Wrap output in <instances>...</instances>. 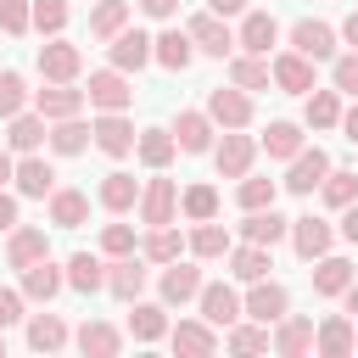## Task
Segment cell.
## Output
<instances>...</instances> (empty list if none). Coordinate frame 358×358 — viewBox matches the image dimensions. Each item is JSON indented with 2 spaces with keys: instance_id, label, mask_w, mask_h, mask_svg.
<instances>
[{
  "instance_id": "obj_60",
  "label": "cell",
  "mask_w": 358,
  "mask_h": 358,
  "mask_svg": "<svg viewBox=\"0 0 358 358\" xmlns=\"http://www.w3.org/2000/svg\"><path fill=\"white\" fill-rule=\"evenodd\" d=\"M341 39L358 50V11H347V22H341Z\"/></svg>"
},
{
  "instance_id": "obj_10",
  "label": "cell",
  "mask_w": 358,
  "mask_h": 358,
  "mask_svg": "<svg viewBox=\"0 0 358 358\" xmlns=\"http://www.w3.org/2000/svg\"><path fill=\"white\" fill-rule=\"evenodd\" d=\"M11 179H17V196H28V201H45L56 190V168L39 151H22V162L11 168Z\"/></svg>"
},
{
  "instance_id": "obj_61",
  "label": "cell",
  "mask_w": 358,
  "mask_h": 358,
  "mask_svg": "<svg viewBox=\"0 0 358 358\" xmlns=\"http://www.w3.org/2000/svg\"><path fill=\"white\" fill-rule=\"evenodd\" d=\"M341 296H347V313H358V274L347 280V291H341Z\"/></svg>"
},
{
  "instance_id": "obj_1",
  "label": "cell",
  "mask_w": 358,
  "mask_h": 358,
  "mask_svg": "<svg viewBox=\"0 0 358 358\" xmlns=\"http://www.w3.org/2000/svg\"><path fill=\"white\" fill-rule=\"evenodd\" d=\"M84 101H90L95 112H129V101H134V84H129V73H117V67H101V73H90V90H84Z\"/></svg>"
},
{
  "instance_id": "obj_20",
  "label": "cell",
  "mask_w": 358,
  "mask_h": 358,
  "mask_svg": "<svg viewBox=\"0 0 358 358\" xmlns=\"http://www.w3.org/2000/svg\"><path fill=\"white\" fill-rule=\"evenodd\" d=\"M268 78H274L285 95H308V90H313V62L296 56V50H285V56L268 62Z\"/></svg>"
},
{
  "instance_id": "obj_42",
  "label": "cell",
  "mask_w": 358,
  "mask_h": 358,
  "mask_svg": "<svg viewBox=\"0 0 358 358\" xmlns=\"http://www.w3.org/2000/svg\"><path fill=\"white\" fill-rule=\"evenodd\" d=\"M341 123V90H308V129H336Z\"/></svg>"
},
{
  "instance_id": "obj_4",
  "label": "cell",
  "mask_w": 358,
  "mask_h": 358,
  "mask_svg": "<svg viewBox=\"0 0 358 358\" xmlns=\"http://www.w3.org/2000/svg\"><path fill=\"white\" fill-rule=\"evenodd\" d=\"M252 157H257V140H252V134H241V129H224V140L213 145V162H218V173H224V179L252 173Z\"/></svg>"
},
{
  "instance_id": "obj_57",
  "label": "cell",
  "mask_w": 358,
  "mask_h": 358,
  "mask_svg": "<svg viewBox=\"0 0 358 358\" xmlns=\"http://www.w3.org/2000/svg\"><path fill=\"white\" fill-rule=\"evenodd\" d=\"M341 241H352V246H358V201H347V207H341Z\"/></svg>"
},
{
  "instance_id": "obj_28",
  "label": "cell",
  "mask_w": 358,
  "mask_h": 358,
  "mask_svg": "<svg viewBox=\"0 0 358 358\" xmlns=\"http://www.w3.org/2000/svg\"><path fill=\"white\" fill-rule=\"evenodd\" d=\"M268 347H274L280 358H302V352L313 347V319H296V313H285V319H280V330L268 336Z\"/></svg>"
},
{
  "instance_id": "obj_26",
  "label": "cell",
  "mask_w": 358,
  "mask_h": 358,
  "mask_svg": "<svg viewBox=\"0 0 358 358\" xmlns=\"http://www.w3.org/2000/svg\"><path fill=\"white\" fill-rule=\"evenodd\" d=\"M285 235H291V218H280L274 207H252L246 224H241V241H257V246H274Z\"/></svg>"
},
{
  "instance_id": "obj_14",
  "label": "cell",
  "mask_w": 358,
  "mask_h": 358,
  "mask_svg": "<svg viewBox=\"0 0 358 358\" xmlns=\"http://www.w3.org/2000/svg\"><path fill=\"white\" fill-rule=\"evenodd\" d=\"M106 50H112V67H117V73H140V67L151 62V34L123 28V34H112V39H106Z\"/></svg>"
},
{
  "instance_id": "obj_54",
  "label": "cell",
  "mask_w": 358,
  "mask_h": 358,
  "mask_svg": "<svg viewBox=\"0 0 358 358\" xmlns=\"http://www.w3.org/2000/svg\"><path fill=\"white\" fill-rule=\"evenodd\" d=\"M17 319H28V313H22V291L0 285V330H6V324H17Z\"/></svg>"
},
{
  "instance_id": "obj_16",
  "label": "cell",
  "mask_w": 358,
  "mask_h": 358,
  "mask_svg": "<svg viewBox=\"0 0 358 358\" xmlns=\"http://www.w3.org/2000/svg\"><path fill=\"white\" fill-rule=\"evenodd\" d=\"M34 112H39L45 123L78 117V112H84V90H73V84H45V90H34Z\"/></svg>"
},
{
  "instance_id": "obj_8",
  "label": "cell",
  "mask_w": 358,
  "mask_h": 358,
  "mask_svg": "<svg viewBox=\"0 0 358 358\" xmlns=\"http://www.w3.org/2000/svg\"><path fill=\"white\" fill-rule=\"evenodd\" d=\"M291 50L308 56V62H330V56H336V28L319 22V17H302V22L291 28Z\"/></svg>"
},
{
  "instance_id": "obj_63",
  "label": "cell",
  "mask_w": 358,
  "mask_h": 358,
  "mask_svg": "<svg viewBox=\"0 0 358 358\" xmlns=\"http://www.w3.org/2000/svg\"><path fill=\"white\" fill-rule=\"evenodd\" d=\"M0 352H6V341H0Z\"/></svg>"
},
{
  "instance_id": "obj_23",
  "label": "cell",
  "mask_w": 358,
  "mask_h": 358,
  "mask_svg": "<svg viewBox=\"0 0 358 358\" xmlns=\"http://www.w3.org/2000/svg\"><path fill=\"white\" fill-rule=\"evenodd\" d=\"M168 341H173V352H179V358H207V352H218V336H213V324H207V319H179Z\"/></svg>"
},
{
  "instance_id": "obj_13",
  "label": "cell",
  "mask_w": 358,
  "mask_h": 358,
  "mask_svg": "<svg viewBox=\"0 0 358 358\" xmlns=\"http://www.w3.org/2000/svg\"><path fill=\"white\" fill-rule=\"evenodd\" d=\"M352 347H358V324H352L347 313H330V319L313 330V352H319V358H347Z\"/></svg>"
},
{
  "instance_id": "obj_34",
  "label": "cell",
  "mask_w": 358,
  "mask_h": 358,
  "mask_svg": "<svg viewBox=\"0 0 358 358\" xmlns=\"http://www.w3.org/2000/svg\"><path fill=\"white\" fill-rule=\"evenodd\" d=\"M73 336H67V324H62V313H34L28 319V347L34 352H62Z\"/></svg>"
},
{
  "instance_id": "obj_37",
  "label": "cell",
  "mask_w": 358,
  "mask_h": 358,
  "mask_svg": "<svg viewBox=\"0 0 358 358\" xmlns=\"http://www.w3.org/2000/svg\"><path fill=\"white\" fill-rule=\"evenodd\" d=\"M129 336H134V341H162V336H168V313H162V302H140V296H134Z\"/></svg>"
},
{
  "instance_id": "obj_2",
  "label": "cell",
  "mask_w": 358,
  "mask_h": 358,
  "mask_svg": "<svg viewBox=\"0 0 358 358\" xmlns=\"http://www.w3.org/2000/svg\"><path fill=\"white\" fill-rule=\"evenodd\" d=\"M285 308H291V291H285V285H274L268 274H263V280H252V291H246V302H241V313H246V319H257V324H280V319H285Z\"/></svg>"
},
{
  "instance_id": "obj_32",
  "label": "cell",
  "mask_w": 358,
  "mask_h": 358,
  "mask_svg": "<svg viewBox=\"0 0 358 358\" xmlns=\"http://www.w3.org/2000/svg\"><path fill=\"white\" fill-rule=\"evenodd\" d=\"M129 17H134V0H95V11H90V39H112V34H123Z\"/></svg>"
},
{
  "instance_id": "obj_56",
  "label": "cell",
  "mask_w": 358,
  "mask_h": 358,
  "mask_svg": "<svg viewBox=\"0 0 358 358\" xmlns=\"http://www.w3.org/2000/svg\"><path fill=\"white\" fill-rule=\"evenodd\" d=\"M11 229H17V196L0 190V235H11Z\"/></svg>"
},
{
  "instance_id": "obj_35",
  "label": "cell",
  "mask_w": 358,
  "mask_h": 358,
  "mask_svg": "<svg viewBox=\"0 0 358 358\" xmlns=\"http://www.w3.org/2000/svg\"><path fill=\"white\" fill-rule=\"evenodd\" d=\"M90 218V196L84 190H50V224L56 229H78Z\"/></svg>"
},
{
  "instance_id": "obj_46",
  "label": "cell",
  "mask_w": 358,
  "mask_h": 358,
  "mask_svg": "<svg viewBox=\"0 0 358 358\" xmlns=\"http://www.w3.org/2000/svg\"><path fill=\"white\" fill-rule=\"evenodd\" d=\"M274 196H280V185L274 179H257V173H241V185H235V201L252 213V207H274Z\"/></svg>"
},
{
  "instance_id": "obj_12",
  "label": "cell",
  "mask_w": 358,
  "mask_h": 358,
  "mask_svg": "<svg viewBox=\"0 0 358 358\" xmlns=\"http://www.w3.org/2000/svg\"><path fill=\"white\" fill-rule=\"evenodd\" d=\"M140 224H173V213H179V190H173V179H151L145 190H140Z\"/></svg>"
},
{
  "instance_id": "obj_22",
  "label": "cell",
  "mask_w": 358,
  "mask_h": 358,
  "mask_svg": "<svg viewBox=\"0 0 358 358\" xmlns=\"http://www.w3.org/2000/svg\"><path fill=\"white\" fill-rule=\"evenodd\" d=\"M106 291L117 296V302H134L140 291H145V263L129 252V257H112L106 263Z\"/></svg>"
},
{
  "instance_id": "obj_40",
  "label": "cell",
  "mask_w": 358,
  "mask_h": 358,
  "mask_svg": "<svg viewBox=\"0 0 358 358\" xmlns=\"http://www.w3.org/2000/svg\"><path fill=\"white\" fill-rule=\"evenodd\" d=\"M45 140H50L56 157H78L84 145H95V140H90V123H78V117H56V129H50Z\"/></svg>"
},
{
  "instance_id": "obj_52",
  "label": "cell",
  "mask_w": 358,
  "mask_h": 358,
  "mask_svg": "<svg viewBox=\"0 0 358 358\" xmlns=\"http://www.w3.org/2000/svg\"><path fill=\"white\" fill-rule=\"evenodd\" d=\"M330 84H336L341 95H358V50H347V56H330Z\"/></svg>"
},
{
  "instance_id": "obj_9",
  "label": "cell",
  "mask_w": 358,
  "mask_h": 358,
  "mask_svg": "<svg viewBox=\"0 0 358 358\" xmlns=\"http://www.w3.org/2000/svg\"><path fill=\"white\" fill-rule=\"evenodd\" d=\"M78 67H84V50H78V45H67V39L39 45V73H45V84H73Z\"/></svg>"
},
{
  "instance_id": "obj_27",
  "label": "cell",
  "mask_w": 358,
  "mask_h": 358,
  "mask_svg": "<svg viewBox=\"0 0 358 358\" xmlns=\"http://www.w3.org/2000/svg\"><path fill=\"white\" fill-rule=\"evenodd\" d=\"M224 257H229V274H235V280H246V285H252V280H263V274L274 268L268 246H257V241H241V246H229Z\"/></svg>"
},
{
  "instance_id": "obj_50",
  "label": "cell",
  "mask_w": 358,
  "mask_h": 358,
  "mask_svg": "<svg viewBox=\"0 0 358 358\" xmlns=\"http://www.w3.org/2000/svg\"><path fill=\"white\" fill-rule=\"evenodd\" d=\"M34 28L56 39V34L67 28V0H34Z\"/></svg>"
},
{
  "instance_id": "obj_29",
  "label": "cell",
  "mask_w": 358,
  "mask_h": 358,
  "mask_svg": "<svg viewBox=\"0 0 358 358\" xmlns=\"http://www.w3.org/2000/svg\"><path fill=\"white\" fill-rule=\"evenodd\" d=\"M173 140H179V151H213V117L207 112H179L173 117Z\"/></svg>"
},
{
  "instance_id": "obj_36",
  "label": "cell",
  "mask_w": 358,
  "mask_h": 358,
  "mask_svg": "<svg viewBox=\"0 0 358 358\" xmlns=\"http://www.w3.org/2000/svg\"><path fill=\"white\" fill-rule=\"evenodd\" d=\"M347 280H352V263H347V257H330V252L313 257V291H319V296H341Z\"/></svg>"
},
{
  "instance_id": "obj_59",
  "label": "cell",
  "mask_w": 358,
  "mask_h": 358,
  "mask_svg": "<svg viewBox=\"0 0 358 358\" xmlns=\"http://www.w3.org/2000/svg\"><path fill=\"white\" fill-rule=\"evenodd\" d=\"M207 11H218V17H241L246 0H207Z\"/></svg>"
},
{
  "instance_id": "obj_19",
  "label": "cell",
  "mask_w": 358,
  "mask_h": 358,
  "mask_svg": "<svg viewBox=\"0 0 358 358\" xmlns=\"http://www.w3.org/2000/svg\"><path fill=\"white\" fill-rule=\"evenodd\" d=\"M235 45H241V50H252V56H268V50L280 45V22H274L268 11H246V17H241Z\"/></svg>"
},
{
  "instance_id": "obj_44",
  "label": "cell",
  "mask_w": 358,
  "mask_h": 358,
  "mask_svg": "<svg viewBox=\"0 0 358 358\" xmlns=\"http://www.w3.org/2000/svg\"><path fill=\"white\" fill-rule=\"evenodd\" d=\"M319 196H324V207H347V201H358V173L352 168H330L324 179H319Z\"/></svg>"
},
{
  "instance_id": "obj_47",
  "label": "cell",
  "mask_w": 358,
  "mask_h": 358,
  "mask_svg": "<svg viewBox=\"0 0 358 358\" xmlns=\"http://www.w3.org/2000/svg\"><path fill=\"white\" fill-rule=\"evenodd\" d=\"M179 213H185L190 224H201V218H218V190H213V185H190V190L179 196Z\"/></svg>"
},
{
  "instance_id": "obj_41",
  "label": "cell",
  "mask_w": 358,
  "mask_h": 358,
  "mask_svg": "<svg viewBox=\"0 0 358 358\" xmlns=\"http://www.w3.org/2000/svg\"><path fill=\"white\" fill-rule=\"evenodd\" d=\"M185 246H190V257L213 263V257H224V252H229V229H218L213 218H201V224L190 229V241H185Z\"/></svg>"
},
{
  "instance_id": "obj_15",
  "label": "cell",
  "mask_w": 358,
  "mask_h": 358,
  "mask_svg": "<svg viewBox=\"0 0 358 358\" xmlns=\"http://www.w3.org/2000/svg\"><path fill=\"white\" fill-rule=\"evenodd\" d=\"M151 62H157V67H168V73H185V67L196 62L190 34H185V28H162V34L151 39Z\"/></svg>"
},
{
  "instance_id": "obj_3",
  "label": "cell",
  "mask_w": 358,
  "mask_h": 358,
  "mask_svg": "<svg viewBox=\"0 0 358 358\" xmlns=\"http://www.w3.org/2000/svg\"><path fill=\"white\" fill-rule=\"evenodd\" d=\"M207 117H213V129H246V123H252V95L235 90V84H229V90L218 84V90L207 95Z\"/></svg>"
},
{
  "instance_id": "obj_21",
  "label": "cell",
  "mask_w": 358,
  "mask_h": 358,
  "mask_svg": "<svg viewBox=\"0 0 358 358\" xmlns=\"http://www.w3.org/2000/svg\"><path fill=\"white\" fill-rule=\"evenodd\" d=\"M62 274H67V291H78V296H95V291H106V263H101L95 252H73Z\"/></svg>"
},
{
  "instance_id": "obj_58",
  "label": "cell",
  "mask_w": 358,
  "mask_h": 358,
  "mask_svg": "<svg viewBox=\"0 0 358 358\" xmlns=\"http://www.w3.org/2000/svg\"><path fill=\"white\" fill-rule=\"evenodd\" d=\"M336 129H341V134H347V140H352V145H358V106H347V112H341V123H336Z\"/></svg>"
},
{
  "instance_id": "obj_55",
  "label": "cell",
  "mask_w": 358,
  "mask_h": 358,
  "mask_svg": "<svg viewBox=\"0 0 358 358\" xmlns=\"http://www.w3.org/2000/svg\"><path fill=\"white\" fill-rule=\"evenodd\" d=\"M134 6H140L145 17H157V22H168V17L179 11V0H134Z\"/></svg>"
},
{
  "instance_id": "obj_17",
  "label": "cell",
  "mask_w": 358,
  "mask_h": 358,
  "mask_svg": "<svg viewBox=\"0 0 358 358\" xmlns=\"http://www.w3.org/2000/svg\"><path fill=\"white\" fill-rule=\"evenodd\" d=\"M330 241H336V229L324 224V218H291V246H296V257L302 263H313V257H324L330 252Z\"/></svg>"
},
{
  "instance_id": "obj_5",
  "label": "cell",
  "mask_w": 358,
  "mask_h": 358,
  "mask_svg": "<svg viewBox=\"0 0 358 358\" xmlns=\"http://www.w3.org/2000/svg\"><path fill=\"white\" fill-rule=\"evenodd\" d=\"M324 173H330V157H324V151H319V145H313V151H308V145H302V151H296V157H291V168H285V179H280V185H285V190H291V196H313V190H319V179H324Z\"/></svg>"
},
{
  "instance_id": "obj_6",
  "label": "cell",
  "mask_w": 358,
  "mask_h": 358,
  "mask_svg": "<svg viewBox=\"0 0 358 358\" xmlns=\"http://www.w3.org/2000/svg\"><path fill=\"white\" fill-rule=\"evenodd\" d=\"M196 302H201V319L213 324V330H229L235 319H241V296H235V285H224V280H201V291H196Z\"/></svg>"
},
{
  "instance_id": "obj_53",
  "label": "cell",
  "mask_w": 358,
  "mask_h": 358,
  "mask_svg": "<svg viewBox=\"0 0 358 358\" xmlns=\"http://www.w3.org/2000/svg\"><path fill=\"white\" fill-rule=\"evenodd\" d=\"M101 252L106 257H129L134 252V224H106L101 229Z\"/></svg>"
},
{
  "instance_id": "obj_24",
  "label": "cell",
  "mask_w": 358,
  "mask_h": 358,
  "mask_svg": "<svg viewBox=\"0 0 358 358\" xmlns=\"http://www.w3.org/2000/svg\"><path fill=\"white\" fill-rule=\"evenodd\" d=\"M173 151H179L173 129H140V134H134V157H140L151 173H162V168L173 162Z\"/></svg>"
},
{
  "instance_id": "obj_18",
  "label": "cell",
  "mask_w": 358,
  "mask_h": 358,
  "mask_svg": "<svg viewBox=\"0 0 358 358\" xmlns=\"http://www.w3.org/2000/svg\"><path fill=\"white\" fill-rule=\"evenodd\" d=\"M56 291H67V274L50 263V252L39 257V263H28L22 268V302H50Z\"/></svg>"
},
{
  "instance_id": "obj_38",
  "label": "cell",
  "mask_w": 358,
  "mask_h": 358,
  "mask_svg": "<svg viewBox=\"0 0 358 358\" xmlns=\"http://www.w3.org/2000/svg\"><path fill=\"white\" fill-rule=\"evenodd\" d=\"M229 84L246 90V95H252V90H268V84H274V78H268V56H252V50L235 56V62H229Z\"/></svg>"
},
{
  "instance_id": "obj_11",
  "label": "cell",
  "mask_w": 358,
  "mask_h": 358,
  "mask_svg": "<svg viewBox=\"0 0 358 358\" xmlns=\"http://www.w3.org/2000/svg\"><path fill=\"white\" fill-rule=\"evenodd\" d=\"M90 140H95L106 157H129V151H134V123H129L123 112H101V117L90 123Z\"/></svg>"
},
{
  "instance_id": "obj_43",
  "label": "cell",
  "mask_w": 358,
  "mask_h": 358,
  "mask_svg": "<svg viewBox=\"0 0 358 358\" xmlns=\"http://www.w3.org/2000/svg\"><path fill=\"white\" fill-rule=\"evenodd\" d=\"M257 145H263L268 157H280V162H291V157L302 151V129L280 117V123H268V129H263V140H257Z\"/></svg>"
},
{
  "instance_id": "obj_33",
  "label": "cell",
  "mask_w": 358,
  "mask_h": 358,
  "mask_svg": "<svg viewBox=\"0 0 358 358\" xmlns=\"http://www.w3.org/2000/svg\"><path fill=\"white\" fill-rule=\"evenodd\" d=\"M196 291H201V268H196V263H179V257H173V263L162 268V302H190Z\"/></svg>"
},
{
  "instance_id": "obj_48",
  "label": "cell",
  "mask_w": 358,
  "mask_h": 358,
  "mask_svg": "<svg viewBox=\"0 0 358 358\" xmlns=\"http://www.w3.org/2000/svg\"><path fill=\"white\" fill-rule=\"evenodd\" d=\"M224 347H229V352H268V324H257V319L241 324V319H235L229 336H224Z\"/></svg>"
},
{
  "instance_id": "obj_39",
  "label": "cell",
  "mask_w": 358,
  "mask_h": 358,
  "mask_svg": "<svg viewBox=\"0 0 358 358\" xmlns=\"http://www.w3.org/2000/svg\"><path fill=\"white\" fill-rule=\"evenodd\" d=\"M11 123V134H6V145L22 157V151H39L45 145V117L39 112H17V117H6Z\"/></svg>"
},
{
  "instance_id": "obj_51",
  "label": "cell",
  "mask_w": 358,
  "mask_h": 358,
  "mask_svg": "<svg viewBox=\"0 0 358 358\" xmlns=\"http://www.w3.org/2000/svg\"><path fill=\"white\" fill-rule=\"evenodd\" d=\"M0 28L6 34H28L34 28V0H0Z\"/></svg>"
},
{
  "instance_id": "obj_49",
  "label": "cell",
  "mask_w": 358,
  "mask_h": 358,
  "mask_svg": "<svg viewBox=\"0 0 358 358\" xmlns=\"http://www.w3.org/2000/svg\"><path fill=\"white\" fill-rule=\"evenodd\" d=\"M22 106H28V84H22V73L6 67V73H0V117H17Z\"/></svg>"
},
{
  "instance_id": "obj_25",
  "label": "cell",
  "mask_w": 358,
  "mask_h": 358,
  "mask_svg": "<svg viewBox=\"0 0 358 358\" xmlns=\"http://www.w3.org/2000/svg\"><path fill=\"white\" fill-rule=\"evenodd\" d=\"M73 341H78L84 358H117V352H123V330H112V324H101V319H84Z\"/></svg>"
},
{
  "instance_id": "obj_31",
  "label": "cell",
  "mask_w": 358,
  "mask_h": 358,
  "mask_svg": "<svg viewBox=\"0 0 358 358\" xmlns=\"http://www.w3.org/2000/svg\"><path fill=\"white\" fill-rule=\"evenodd\" d=\"M45 252H50V235H45V229H34V224H28V229H11V241H6V263H11V268L39 263Z\"/></svg>"
},
{
  "instance_id": "obj_7",
  "label": "cell",
  "mask_w": 358,
  "mask_h": 358,
  "mask_svg": "<svg viewBox=\"0 0 358 358\" xmlns=\"http://www.w3.org/2000/svg\"><path fill=\"white\" fill-rule=\"evenodd\" d=\"M190 45L201 50V56H229L235 50V34H229V22L218 17V11H201V17H190Z\"/></svg>"
},
{
  "instance_id": "obj_30",
  "label": "cell",
  "mask_w": 358,
  "mask_h": 358,
  "mask_svg": "<svg viewBox=\"0 0 358 358\" xmlns=\"http://www.w3.org/2000/svg\"><path fill=\"white\" fill-rule=\"evenodd\" d=\"M95 196H101V207H106V213H129V207L140 201V179H134V173H123V168H112V173L101 179V190H95Z\"/></svg>"
},
{
  "instance_id": "obj_45",
  "label": "cell",
  "mask_w": 358,
  "mask_h": 358,
  "mask_svg": "<svg viewBox=\"0 0 358 358\" xmlns=\"http://www.w3.org/2000/svg\"><path fill=\"white\" fill-rule=\"evenodd\" d=\"M140 252H145V263H173V257L185 252V235H179L173 224H157V229L145 235V246H140Z\"/></svg>"
},
{
  "instance_id": "obj_62",
  "label": "cell",
  "mask_w": 358,
  "mask_h": 358,
  "mask_svg": "<svg viewBox=\"0 0 358 358\" xmlns=\"http://www.w3.org/2000/svg\"><path fill=\"white\" fill-rule=\"evenodd\" d=\"M11 168H17V162H11V151H0V185L11 179Z\"/></svg>"
}]
</instances>
